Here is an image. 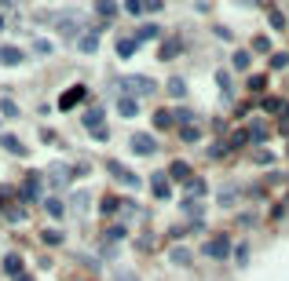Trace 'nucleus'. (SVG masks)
Masks as SVG:
<instances>
[{
    "label": "nucleus",
    "instance_id": "nucleus-31",
    "mask_svg": "<svg viewBox=\"0 0 289 281\" xmlns=\"http://www.w3.org/2000/svg\"><path fill=\"white\" fill-rule=\"evenodd\" d=\"M172 117L179 121V128H183V124H190V121H194V114H190V110H176Z\"/></svg>",
    "mask_w": 289,
    "mask_h": 281
},
{
    "label": "nucleus",
    "instance_id": "nucleus-13",
    "mask_svg": "<svg viewBox=\"0 0 289 281\" xmlns=\"http://www.w3.org/2000/svg\"><path fill=\"white\" fill-rule=\"evenodd\" d=\"M4 274H11V277H19V274H22V259L15 256V252L4 256Z\"/></svg>",
    "mask_w": 289,
    "mask_h": 281
},
{
    "label": "nucleus",
    "instance_id": "nucleus-25",
    "mask_svg": "<svg viewBox=\"0 0 289 281\" xmlns=\"http://www.w3.org/2000/svg\"><path fill=\"white\" fill-rule=\"evenodd\" d=\"M264 88H267V77L264 73H253L249 77V91H264Z\"/></svg>",
    "mask_w": 289,
    "mask_h": 281
},
{
    "label": "nucleus",
    "instance_id": "nucleus-26",
    "mask_svg": "<svg viewBox=\"0 0 289 281\" xmlns=\"http://www.w3.org/2000/svg\"><path fill=\"white\" fill-rule=\"evenodd\" d=\"M231 62H234V70H249V51H234Z\"/></svg>",
    "mask_w": 289,
    "mask_h": 281
},
{
    "label": "nucleus",
    "instance_id": "nucleus-18",
    "mask_svg": "<svg viewBox=\"0 0 289 281\" xmlns=\"http://www.w3.org/2000/svg\"><path fill=\"white\" fill-rule=\"evenodd\" d=\"M77 48H81L84 55H95V48H99V37H95V33H88V37H81V44H77Z\"/></svg>",
    "mask_w": 289,
    "mask_h": 281
},
{
    "label": "nucleus",
    "instance_id": "nucleus-2",
    "mask_svg": "<svg viewBox=\"0 0 289 281\" xmlns=\"http://www.w3.org/2000/svg\"><path fill=\"white\" fill-rule=\"evenodd\" d=\"M132 150L139 153V157H150V153H158V139L147 135V132H135L132 135Z\"/></svg>",
    "mask_w": 289,
    "mask_h": 281
},
{
    "label": "nucleus",
    "instance_id": "nucleus-42",
    "mask_svg": "<svg viewBox=\"0 0 289 281\" xmlns=\"http://www.w3.org/2000/svg\"><path fill=\"white\" fill-rule=\"evenodd\" d=\"M238 4H246V8H249V4H256V0H238Z\"/></svg>",
    "mask_w": 289,
    "mask_h": 281
},
{
    "label": "nucleus",
    "instance_id": "nucleus-7",
    "mask_svg": "<svg viewBox=\"0 0 289 281\" xmlns=\"http://www.w3.org/2000/svg\"><path fill=\"white\" fill-rule=\"evenodd\" d=\"M81 99H84V88L77 84V88H70V91H66V95H63V99H59V110H73V106H77Z\"/></svg>",
    "mask_w": 289,
    "mask_h": 281
},
{
    "label": "nucleus",
    "instance_id": "nucleus-40",
    "mask_svg": "<svg viewBox=\"0 0 289 281\" xmlns=\"http://www.w3.org/2000/svg\"><path fill=\"white\" fill-rule=\"evenodd\" d=\"M117 281H139L135 274H128V270H117Z\"/></svg>",
    "mask_w": 289,
    "mask_h": 281
},
{
    "label": "nucleus",
    "instance_id": "nucleus-24",
    "mask_svg": "<svg viewBox=\"0 0 289 281\" xmlns=\"http://www.w3.org/2000/svg\"><path fill=\"white\" fill-rule=\"evenodd\" d=\"M95 11L103 15V19H114V15H117V8L110 4V0H99V4H95Z\"/></svg>",
    "mask_w": 289,
    "mask_h": 281
},
{
    "label": "nucleus",
    "instance_id": "nucleus-22",
    "mask_svg": "<svg viewBox=\"0 0 289 281\" xmlns=\"http://www.w3.org/2000/svg\"><path fill=\"white\" fill-rule=\"evenodd\" d=\"M37 190H40V179H26V186H22V197H26V201H33V197H37Z\"/></svg>",
    "mask_w": 289,
    "mask_h": 281
},
{
    "label": "nucleus",
    "instance_id": "nucleus-28",
    "mask_svg": "<svg viewBox=\"0 0 289 281\" xmlns=\"http://www.w3.org/2000/svg\"><path fill=\"white\" fill-rule=\"evenodd\" d=\"M125 11L128 15H143L147 8H143V0H125Z\"/></svg>",
    "mask_w": 289,
    "mask_h": 281
},
{
    "label": "nucleus",
    "instance_id": "nucleus-6",
    "mask_svg": "<svg viewBox=\"0 0 289 281\" xmlns=\"http://www.w3.org/2000/svg\"><path fill=\"white\" fill-rule=\"evenodd\" d=\"M22 62V51L15 48V44H4V48H0V66H19Z\"/></svg>",
    "mask_w": 289,
    "mask_h": 281
},
{
    "label": "nucleus",
    "instance_id": "nucleus-12",
    "mask_svg": "<svg viewBox=\"0 0 289 281\" xmlns=\"http://www.w3.org/2000/svg\"><path fill=\"white\" fill-rule=\"evenodd\" d=\"M161 37V26H154V22H150V26H139V33H135V40H158Z\"/></svg>",
    "mask_w": 289,
    "mask_h": 281
},
{
    "label": "nucleus",
    "instance_id": "nucleus-41",
    "mask_svg": "<svg viewBox=\"0 0 289 281\" xmlns=\"http://www.w3.org/2000/svg\"><path fill=\"white\" fill-rule=\"evenodd\" d=\"M19 281H33V277H29V274H19Z\"/></svg>",
    "mask_w": 289,
    "mask_h": 281
},
{
    "label": "nucleus",
    "instance_id": "nucleus-16",
    "mask_svg": "<svg viewBox=\"0 0 289 281\" xmlns=\"http://www.w3.org/2000/svg\"><path fill=\"white\" fill-rule=\"evenodd\" d=\"M4 146H8V153H15V157H26V146L15 135H4Z\"/></svg>",
    "mask_w": 289,
    "mask_h": 281
},
{
    "label": "nucleus",
    "instance_id": "nucleus-39",
    "mask_svg": "<svg viewBox=\"0 0 289 281\" xmlns=\"http://www.w3.org/2000/svg\"><path fill=\"white\" fill-rule=\"evenodd\" d=\"M161 4H165V0H143V8H147V11H158Z\"/></svg>",
    "mask_w": 289,
    "mask_h": 281
},
{
    "label": "nucleus",
    "instance_id": "nucleus-15",
    "mask_svg": "<svg viewBox=\"0 0 289 281\" xmlns=\"http://www.w3.org/2000/svg\"><path fill=\"white\" fill-rule=\"evenodd\" d=\"M77 22H81L77 15H66V19H59V29H63L66 37H73V33H77Z\"/></svg>",
    "mask_w": 289,
    "mask_h": 281
},
{
    "label": "nucleus",
    "instance_id": "nucleus-8",
    "mask_svg": "<svg viewBox=\"0 0 289 281\" xmlns=\"http://www.w3.org/2000/svg\"><path fill=\"white\" fill-rule=\"evenodd\" d=\"M135 48H139V40H135V37H121V40H117V55H121V59H132Z\"/></svg>",
    "mask_w": 289,
    "mask_h": 281
},
{
    "label": "nucleus",
    "instance_id": "nucleus-27",
    "mask_svg": "<svg viewBox=\"0 0 289 281\" xmlns=\"http://www.w3.org/2000/svg\"><path fill=\"white\" fill-rule=\"evenodd\" d=\"M0 114L4 117H19V106H15L11 99H0Z\"/></svg>",
    "mask_w": 289,
    "mask_h": 281
},
{
    "label": "nucleus",
    "instance_id": "nucleus-37",
    "mask_svg": "<svg viewBox=\"0 0 289 281\" xmlns=\"http://www.w3.org/2000/svg\"><path fill=\"white\" fill-rule=\"evenodd\" d=\"M183 212H187V215H198L202 208H198V201H183Z\"/></svg>",
    "mask_w": 289,
    "mask_h": 281
},
{
    "label": "nucleus",
    "instance_id": "nucleus-9",
    "mask_svg": "<svg viewBox=\"0 0 289 281\" xmlns=\"http://www.w3.org/2000/svg\"><path fill=\"white\" fill-rule=\"evenodd\" d=\"M135 110H139V106H135L132 95H117V114L121 117H135Z\"/></svg>",
    "mask_w": 289,
    "mask_h": 281
},
{
    "label": "nucleus",
    "instance_id": "nucleus-1",
    "mask_svg": "<svg viewBox=\"0 0 289 281\" xmlns=\"http://www.w3.org/2000/svg\"><path fill=\"white\" fill-rule=\"evenodd\" d=\"M158 84L150 81V77H143V73H128V77H121V95H150Z\"/></svg>",
    "mask_w": 289,
    "mask_h": 281
},
{
    "label": "nucleus",
    "instance_id": "nucleus-30",
    "mask_svg": "<svg viewBox=\"0 0 289 281\" xmlns=\"http://www.w3.org/2000/svg\"><path fill=\"white\" fill-rule=\"evenodd\" d=\"M154 124H158V128H169V124H172V114H154Z\"/></svg>",
    "mask_w": 289,
    "mask_h": 281
},
{
    "label": "nucleus",
    "instance_id": "nucleus-21",
    "mask_svg": "<svg viewBox=\"0 0 289 281\" xmlns=\"http://www.w3.org/2000/svg\"><path fill=\"white\" fill-rule=\"evenodd\" d=\"M179 139H183V143H198V139H202V132H198L194 124H183V128H179Z\"/></svg>",
    "mask_w": 289,
    "mask_h": 281
},
{
    "label": "nucleus",
    "instance_id": "nucleus-35",
    "mask_svg": "<svg viewBox=\"0 0 289 281\" xmlns=\"http://www.w3.org/2000/svg\"><path fill=\"white\" fill-rule=\"evenodd\" d=\"M271 26H275V29H282V26H285V19H282V11H271Z\"/></svg>",
    "mask_w": 289,
    "mask_h": 281
},
{
    "label": "nucleus",
    "instance_id": "nucleus-19",
    "mask_svg": "<svg viewBox=\"0 0 289 281\" xmlns=\"http://www.w3.org/2000/svg\"><path fill=\"white\" fill-rule=\"evenodd\" d=\"M176 51H179V40H165V44H161V62H172Z\"/></svg>",
    "mask_w": 289,
    "mask_h": 281
},
{
    "label": "nucleus",
    "instance_id": "nucleus-4",
    "mask_svg": "<svg viewBox=\"0 0 289 281\" xmlns=\"http://www.w3.org/2000/svg\"><path fill=\"white\" fill-rule=\"evenodd\" d=\"M205 256H212V259H227V256H231V241H227L223 234H216V238L205 245Z\"/></svg>",
    "mask_w": 289,
    "mask_h": 281
},
{
    "label": "nucleus",
    "instance_id": "nucleus-17",
    "mask_svg": "<svg viewBox=\"0 0 289 281\" xmlns=\"http://www.w3.org/2000/svg\"><path fill=\"white\" fill-rule=\"evenodd\" d=\"M169 263H176V267H187V263H190V252H187V248H172V252H169Z\"/></svg>",
    "mask_w": 289,
    "mask_h": 281
},
{
    "label": "nucleus",
    "instance_id": "nucleus-3",
    "mask_svg": "<svg viewBox=\"0 0 289 281\" xmlns=\"http://www.w3.org/2000/svg\"><path fill=\"white\" fill-rule=\"evenodd\" d=\"M106 168H110V172H114V176H117L121 183H125V186H128V190H139V186H143V183H139V176H135V172H128L125 164H117V161H106Z\"/></svg>",
    "mask_w": 289,
    "mask_h": 281
},
{
    "label": "nucleus",
    "instance_id": "nucleus-43",
    "mask_svg": "<svg viewBox=\"0 0 289 281\" xmlns=\"http://www.w3.org/2000/svg\"><path fill=\"white\" fill-rule=\"evenodd\" d=\"M0 29H4V15H0Z\"/></svg>",
    "mask_w": 289,
    "mask_h": 281
},
{
    "label": "nucleus",
    "instance_id": "nucleus-33",
    "mask_svg": "<svg viewBox=\"0 0 289 281\" xmlns=\"http://www.w3.org/2000/svg\"><path fill=\"white\" fill-rule=\"evenodd\" d=\"M106 238H110V241H121V238H125V227H110V230H106Z\"/></svg>",
    "mask_w": 289,
    "mask_h": 281
},
{
    "label": "nucleus",
    "instance_id": "nucleus-23",
    "mask_svg": "<svg viewBox=\"0 0 289 281\" xmlns=\"http://www.w3.org/2000/svg\"><path fill=\"white\" fill-rule=\"evenodd\" d=\"M216 84L223 88V95H231V73L227 70H216Z\"/></svg>",
    "mask_w": 289,
    "mask_h": 281
},
{
    "label": "nucleus",
    "instance_id": "nucleus-32",
    "mask_svg": "<svg viewBox=\"0 0 289 281\" xmlns=\"http://www.w3.org/2000/svg\"><path fill=\"white\" fill-rule=\"evenodd\" d=\"M59 241H63V234H59V230H44V245H59Z\"/></svg>",
    "mask_w": 289,
    "mask_h": 281
},
{
    "label": "nucleus",
    "instance_id": "nucleus-10",
    "mask_svg": "<svg viewBox=\"0 0 289 281\" xmlns=\"http://www.w3.org/2000/svg\"><path fill=\"white\" fill-rule=\"evenodd\" d=\"M169 176H172L176 183H190V164H187V161H176V164L169 168Z\"/></svg>",
    "mask_w": 289,
    "mask_h": 281
},
{
    "label": "nucleus",
    "instance_id": "nucleus-11",
    "mask_svg": "<svg viewBox=\"0 0 289 281\" xmlns=\"http://www.w3.org/2000/svg\"><path fill=\"white\" fill-rule=\"evenodd\" d=\"M150 190H154V194H158L161 201H165V197H169V183H165V172H158V176H154V179H150Z\"/></svg>",
    "mask_w": 289,
    "mask_h": 281
},
{
    "label": "nucleus",
    "instance_id": "nucleus-29",
    "mask_svg": "<svg viewBox=\"0 0 289 281\" xmlns=\"http://www.w3.org/2000/svg\"><path fill=\"white\" fill-rule=\"evenodd\" d=\"M249 143V132H234L231 135V143H227V146H246Z\"/></svg>",
    "mask_w": 289,
    "mask_h": 281
},
{
    "label": "nucleus",
    "instance_id": "nucleus-36",
    "mask_svg": "<svg viewBox=\"0 0 289 281\" xmlns=\"http://www.w3.org/2000/svg\"><path fill=\"white\" fill-rule=\"evenodd\" d=\"M285 62H289V55H275V59H271V66H275V70H285Z\"/></svg>",
    "mask_w": 289,
    "mask_h": 281
},
{
    "label": "nucleus",
    "instance_id": "nucleus-38",
    "mask_svg": "<svg viewBox=\"0 0 289 281\" xmlns=\"http://www.w3.org/2000/svg\"><path fill=\"white\" fill-rule=\"evenodd\" d=\"M73 205H77V212H84V205H88V194H77V197H73Z\"/></svg>",
    "mask_w": 289,
    "mask_h": 281
},
{
    "label": "nucleus",
    "instance_id": "nucleus-14",
    "mask_svg": "<svg viewBox=\"0 0 289 281\" xmlns=\"http://www.w3.org/2000/svg\"><path fill=\"white\" fill-rule=\"evenodd\" d=\"M44 208H48V215H52V219H63V215H66V205H63V201H59V197L44 201Z\"/></svg>",
    "mask_w": 289,
    "mask_h": 281
},
{
    "label": "nucleus",
    "instance_id": "nucleus-34",
    "mask_svg": "<svg viewBox=\"0 0 289 281\" xmlns=\"http://www.w3.org/2000/svg\"><path fill=\"white\" fill-rule=\"evenodd\" d=\"M267 48H271L267 37H256V40H253V51H267Z\"/></svg>",
    "mask_w": 289,
    "mask_h": 281
},
{
    "label": "nucleus",
    "instance_id": "nucleus-20",
    "mask_svg": "<svg viewBox=\"0 0 289 281\" xmlns=\"http://www.w3.org/2000/svg\"><path fill=\"white\" fill-rule=\"evenodd\" d=\"M169 95H172V99H183V95H187V84L179 81V77H172V81H169Z\"/></svg>",
    "mask_w": 289,
    "mask_h": 281
},
{
    "label": "nucleus",
    "instance_id": "nucleus-5",
    "mask_svg": "<svg viewBox=\"0 0 289 281\" xmlns=\"http://www.w3.org/2000/svg\"><path fill=\"white\" fill-rule=\"evenodd\" d=\"M84 128L95 132V139H106V128H103V110L99 106H92V110L84 114Z\"/></svg>",
    "mask_w": 289,
    "mask_h": 281
}]
</instances>
